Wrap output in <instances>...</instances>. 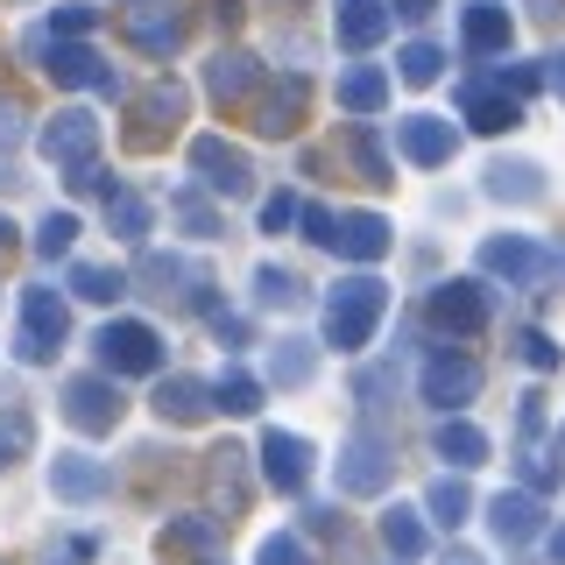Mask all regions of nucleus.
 <instances>
[{
	"mask_svg": "<svg viewBox=\"0 0 565 565\" xmlns=\"http://www.w3.org/2000/svg\"><path fill=\"white\" fill-rule=\"evenodd\" d=\"M382 305H388V290H382L375 276H353V282H340V290H332V305H326V340L353 353V347L367 340V332H375Z\"/></svg>",
	"mask_w": 565,
	"mask_h": 565,
	"instance_id": "nucleus-1",
	"label": "nucleus"
},
{
	"mask_svg": "<svg viewBox=\"0 0 565 565\" xmlns=\"http://www.w3.org/2000/svg\"><path fill=\"white\" fill-rule=\"evenodd\" d=\"M64 340V305H57V290H29L22 297V332H14V353L22 361H50Z\"/></svg>",
	"mask_w": 565,
	"mask_h": 565,
	"instance_id": "nucleus-2",
	"label": "nucleus"
},
{
	"mask_svg": "<svg viewBox=\"0 0 565 565\" xmlns=\"http://www.w3.org/2000/svg\"><path fill=\"white\" fill-rule=\"evenodd\" d=\"M99 361L114 367V375H141V367L163 361V347H156V332H149V326L120 318V326H106V332H99Z\"/></svg>",
	"mask_w": 565,
	"mask_h": 565,
	"instance_id": "nucleus-3",
	"label": "nucleus"
},
{
	"mask_svg": "<svg viewBox=\"0 0 565 565\" xmlns=\"http://www.w3.org/2000/svg\"><path fill=\"white\" fill-rule=\"evenodd\" d=\"M93 149H99V120L93 114H57L43 128V156H50V163H64V170H85V163H93Z\"/></svg>",
	"mask_w": 565,
	"mask_h": 565,
	"instance_id": "nucleus-4",
	"label": "nucleus"
},
{
	"mask_svg": "<svg viewBox=\"0 0 565 565\" xmlns=\"http://www.w3.org/2000/svg\"><path fill=\"white\" fill-rule=\"evenodd\" d=\"M64 417L78 424V431H106V424L120 417V388H106V382H71V388H64Z\"/></svg>",
	"mask_w": 565,
	"mask_h": 565,
	"instance_id": "nucleus-5",
	"label": "nucleus"
},
{
	"mask_svg": "<svg viewBox=\"0 0 565 565\" xmlns=\"http://www.w3.org/2000/svg\"><path fill=\"white\" fill-rule=\"evenodd\" d=\"M191 163H199V170H205V184H212V191H226V199H241V191H247V156H241V149H226L220 135H205L199 149H191Z\"/></svg>",
	"mask_w": 565,
	"mask_h": 565,
	"instance_id": "nucleus-6",
	"label": "nucleus"
},
{
	"mask_svg": "<svg viewBox=\"0 0 565 565\" xmlns=\"http://www.w3.org/2000/svg\"><path fill=\"white\" fill-rule=\"evenodd\" d=\"M473 388H481V367H473L467 353H459V361H452V353H438V361L424 367V396L446 403V411H452V403H467Z\"/></svg>",
	"mask_w": 565,
	"mask_h": 565,
	"instance_id": "nucleus-7",
	"label": "nucleus"
},
{
	"mask_svg": "<svg viewBox=\"0 0 565 565\" xmlns=\"http://www.w3.org/2000/svg\"><path fill=\"white\" fill-rule=\"evenodd\" d=\"M431 318L446 332H473L488 318V297H481V282H446V290L431 297Z\"/></svg>",
	"mask_w": 565,
	"mask_h": 565,
	"instance_id": "nucleus-8",
	"label": "nucleus"
},
{
	"mask_svg": "<svg viewBox=\"0 0 565 565\" xmlns=\"http://www.w3.org/2000/svg\"><path fill=\"white\" fill-rule=\"evenodd\" d=\"M262 452H269V481L276 488H305V473H311V446H305V438H290V431H269V438H262Z\"/></svg>",
	"mask_w": 565,
	"mask_h": 565,
	"instance_id": "nucleus-9",
	"label": "nucleus"
},
{
	"mask_svg": "<svg viewBox=\"0 0 565 565\" xmlns=\"http://www.w3.org/2000/svg\"><path fill=\"white\" fill-rule=\"evenodd\" d=\"M332 29H340L347 50H367L388 29V14H382V0H340V8H332Z\"/></svg>",
	"mask_w": 565,
	"mask_h": 565,
	"instance_id": "nucleus-10",
	"label": "nucleus"
},
{
	"mask_svg": "<svg viewBox=\"0 0 565 565\" xmlns=\"http://www.w3.org/2000/svg\"><path fill=\"white\" fill-rule=\"evenodd\" d=\"M326 247H340V255H361V262H375L382 247H388V226L375 220V212H353V220H332V241Z\"/></svg>",
	"mask_w": 565,
	"mask_h": 565,
	"instance_id": "nucleus-11",
	"label": "nucleus"
},
{
	"mask_svg": "<svg viewBox=\"0 0 565 565\" xmlns=\"http://www.w3.org/2000/svg\"><path fill=\"white\" fill-rule=\"evenodd\" d=\"M502 43H509V8L467 0V50H502Z\"/></svg>",
	"mask_w": 565,
	"mask_h": 565,
	"instance_id": "nucleus-12",
	"label": "nucleus"
},
{
	"mask_svg": "<svg viewBox=\"0 0 565 565\" xmlns=\"http://www.w3.org/2000/svg\"><path fill=\"white\" fill-rule=\"evenodd\" d=\"M403 149H411L417 163H446V156H452V128H438L431 114H417V120H403Z\"/></svg>",
	"mask_w": 565,
	"mask_h": 565,
	"instance_id": "nucleus-13",
	"label": "nucleus"
},
{
	"mask_svg": "<svg viewBox=\"0 0 565 565\" xmlns=\"http://www.w3.org/2000/svg\"><path fill=\"white\" fill-rule=\"evenodd\" d=\"M156 411H163V424H199L212 403H205V388H199V382H163Z\"/></svg>",
	"mask_w": 565,
	"mask_h": 565,
	"instance_id": "nucleus-14",
	"label": "nucleus"
},
{
	"mask_svg": "<svg viewBox=\"0 0 565 565\" xmlns=\"http://www.w3.org/2000/svg\"><path fill=\"white\" fill-rule=\"evenodd\" d=\"M50 488H57V494H99L106 488V467H93L85 452H71V459L50 467Z\"/></svg>",
	"mask_w": 565,
	"mask_h": 565,
	"instance_id": "nucleus-15",
	"label": "nucleus"
},
{
	"mask_svg": "<svg viewBox=\"0 0 565 565\" xmlns=\"http://www.w3.org/2000/svg\"><path fill=\"white\" fill-rule=\"evenodd\" d=\"M438 459H452V467H481L488 438L473 431V424H438Z\"/></svg>",
	"mask_w": 565,
	"mask_h": 565,
	"instance_id": "nucleus-16",
	"label": "nucleus"
},
{
	"mask_svg": "<svg viewBox=\"0 0 565 565\" xmlns=\"http://www.w3.org/2000/svg\"><path fill=\"white\" fill-rule=\"evenodd\" d=\"M347 459H353V467H340V488L367 494V488H382V481H388V467H382V452H375V446H353Z\"/></svg>",
	"mask_w": 565,
	"mask_h": 565,
	"instance_id": "nucleus-17",
	"label": "nucleus"
},
{
	"mask_svg": "<svg viewBox=\"0 0 565 565\" xmlns=\"http://www.w3.org/2000/svg\"><path fill=\"white\" fill-rule=\"evenodd\" d=\"M255 78H262L255 57H220V64H212V99H241Z\"/></svg>",
	"mask_w": 565,
	"mask_h": 565,
	"instance_id": "nucleus-18",
	"label": "nucleus"
},
{
	"mask_svg": "<svg viewBox=\"0 0 565 565\" xmlns=\"http://www.w3.org/2000/svg\"><path fill=\"white\" fill-rule=\"evenodd\" d=\"M382 93H388V85H382V71H347V78H340V99L353 106V114H375Z\"/></svg>",
	"mask_w": 565,
	"mask_h": 565,
	"instance_id": "nucleus-19",
	"label": "nucleus"
},
{
	"mask_svg": "<svg viewBox=\"0 0 565 565\" xmlns=\"http://www.w3.org/2000/svg\"><path fill=\"white\" fill-rule=\"evenodd\" d=\"M530 523H537V509H530L523 494H494V530H502V537H530Z\"/></svg>",
	"mask_w": 565,
	"mask_h": 565,
	"instance_id": "nucleus-20",
	"label": "nucleus"
},
{
	"mask_svg": "<svg viewBox=\"0 0 565 565\" xmlns=\"http://www.w3.org/2000/svg\"><path fill=\"white\" fill-rule=\"evenodd\" d=\"M71 282H78V297H93V305H114V297L128 290V282H120V269H93V262H85Z\"/></svg>",
	"mask_w": 565,
	"mask_h": 565,
	"instance_id": "nucleus-21",
	"label": "nucleus"
},
{
	"mask_svg": "<svg viewBox=\"0 0 565 565\" xmlns=\"http://www.w3.org/2000/svg\"><path fill=\"white\" fill-rule=\"evenodd\" d=\"M212 396H220V411L247 417V411H255V403H262V388H255V382H247L241 367H234V375H220V388H212Z\"/></svg>",
	"mask_w": 565,
	"mask_h": 565,
	"instance_id": "nucleus-22",
	"label": "nucleus"
},
{
	"mask_svg": "<svg viewBox=\"0 0 565 565\" xmlns=\"http://www.w3.org/2000/svg\"><path fill=\"white\" fill-rule=\"evenodd\" d=\"M396 64H403V78H411V85H431V78H438V50H431V43H411Z\"/></svg>",
	"mask_w": 565,
	"mask_h": 565,
	"instance_id": "nucleus-23",
	"label": "nucleus"
},
{
	"mask_svg": "<svg viewBox=\"0 0 565 565\" xmlns=\"http://www.w3.org/2000/svg\"><path fill=\"white\" fill-rule=\"evenodd\" d=\"M431 509H438V516H446V523H459V516H467V488L438 481V488H431Z\"/></svg>",
	"mask_w": 565,
	"mask_h": 565,
	"instance_id": "nucleus-24",
	"label": "nucleus"
},
{
	"mask_svg": "<svg viewBox=\"0 0 565 565\" xmlns=\"http://www.w3.org/2000/svg\"><path fill=\"white\" fill-rule=\"evenodd\" d=\"M388 544H396V552H417V523H411V509H388Z\"/></svg>",
	"mask_w": 565,
	"mask_h": 565,
	"instance_id": "nucleus-25",
	"label": "nucleus"
},
{
	"mask_svg": "<svg viewBox=\"0 0 565 565\" xmlns=\"http://www.w3.org/2000/svg\"><path fill=\"white\" fill-rule=\"evenodd\" d=\"M71 234H78V220H43V241H35V247H43V255H64Z\"/></svg>",
	"mask_w": 565,
	"mask_h": 565,
	"instance_id": "nucleus-26",
	"label": "nucleus"
},
{
	"mask_svg": "<svg viewBox=\"0 0 565 565\" xmlns=\"http://www.w3.org/2000/svg\"><path fill=\"white\" fill-rule=\"evenodd\" d=\"M22 446H29V417L8 411V431H0V467H8V452H22Z\"/></svg>",
	"mask_w": 565,
	"mask_h": 565,
	"instance_id": "nucleus-27",
	"label": "nucleus"
},
{
	"mask_svg": "<svg viewBox=\"0 0 565 565\" xmlns=\"http://www.w3.org/2000/svg\"><path fill=\"white\" fill-rule=\"evenodd\" d=\"M297 220V199L290 191H282V199H269V212H262V226H269V234H282V226Z\"/></svg>",
	"mask_w": 565,
	"mask_h": 565,
	"instance_id": "nucleus-28",
	"label": "nucleus"
},
{
	"mask_svg": "<svg viewBox=\"0 0 565 565\" xmlns=\"http://www.w3.org/2000/svg\"><path fill=\"white\" fill-rule=\"evenodd\" d=\"M8 247H14V226H8V220H0V255H8Z\"/></svg>",
	"mask_w": 565,
	"mask_h": 565,
	"instance_id": "nucleus-29",
	"label": "nucleus"
},
{
	"mask_svg": "<svg viewBox=\"0 0 565 565\" xmlns=\"http://www.w3.org/2000/svg\"><path fill=\"white\" fill-rule=\"evenodd\" d=\"M396 8H403V14H424V8H431V0H396Z\"/></svg>",
	"mask_w": 565,
	"mask_h": 565,
	"instance_id": "nucleus-30",
	"label": "nucleus"
},
{
	"mask_svg": "<svg viewBox=\"0 0 565 565\" xmlns=\"http://www.w3.org/2000/svg\"><path fill=\"white\" fill-rule=\"evenodd\" d=\"M552 64H558V93H565V57H552Z\"/></svg>",
	"mask_w": 565,
	"mask_h": 565,
	"instance_id": "nucleus-31",
	"label": "nucleus"
}]
</instances>
